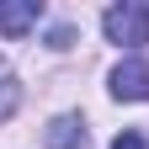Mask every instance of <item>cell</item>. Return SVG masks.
Segmentation results:
<instances>
[{
	"mask_svg": "<svg viewBox=\"0 0 149 149\" xmlns=\"http://www.w3.org/2000/svg\"><path fill=\"white\" fill-rule=\"evenodd\" d=\"M16 101H22V85H16V74H11V64L0 59V123L16 112Z\"/></svg>",
	"mask_w": 149,
	"mask_h": 149,
	"instance_id": "cell-5",
	"label": "cell"
},
{
	"mask_svg": "<svg viewBox=\"0 0 149 149\" xmlns=\"http://www.w3.org/2000/svg\"><path fill=\"white\" fill-rule=\"evenodd\" d=\"M112 96L117 101H149V64L139 59V53L112 69Z\"/></svg>",
	"mask_w": 149,
	"mask_h": 149,
	"instance_id": "cell-2",
	"label": "cell"
},
{
	"mask_svg": "<svg viewBox=\"0 0 149 149\" xmlns=\"http://www.w3.org/2000/svg\"><path fill=\"white\" fill-rule=\"evenodd\" d=\"M37 16H43V6L37 0H16V6H0V32L6 37H27L37 27Z\"/></svg>",
	"mask_w": 149,
	"mask_h": 149,
	"instance_id": "cell-4",
	"label": "cell"
},
{
	"mask_svg": "<svg viewBox=\"0 0 149 149\" xmlns=\"http://www.w3.org/2000/svg\"><path fill=\"white\" fill-rule=\"evenodd\" d=\"M101 32H107V43L139 53V48L149 43V6H144V0H123V6H112V11L101 16Z\"/></svg>",
	"mask_w": 149,
	"mask_h": 149,
	"instance_id": "cell-1",
	"label": "cell"
},
{
	"mask_svg": "<svg viewBox=\"0 0 149 149\" xmlns=\"http://www.w3.org/2000/svg\"><path fill=\"white\" fill-rule=\"evenodd\" d=\"M48 43H53V48H69V43H74V32H69V27H53V37H48Z\"/></svg>",
	"mask_w": 149,
	"mask_h": 149,
	"instance_id": "cell-7",
	"label": "cell"
},
{
	"mask_svg": "<svg viewBox=\"0 0 149 149\" xmlns=\"http://www.w3.org/2000/svg\"><path fill=\"white\" fill-rule=\"evenodd\" d=\"M48 149H85V117H74V112H64V117H53L48 123V133H43Z\"/></svg>",
	"mask_w": 149,
	"mask_h": 149,
	"instance_id": "cell-3",
	"label": "cell"
},
{
	"mask_svg": "<svg viewBox=\"0 0 149 149\" xmlns=\"http://www.w3.org/2000/svg\"><path fill=\"white\" fill-rule=\"evenodd\" d=\"M112 149H149V133H139V128H123V133L112 139Z\"/></svg>",
	"mask_w": 149,
	"mask_h": 149,
	"instance_id": "cell-6",
	"label": "cell"
}]
</instances>
